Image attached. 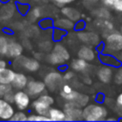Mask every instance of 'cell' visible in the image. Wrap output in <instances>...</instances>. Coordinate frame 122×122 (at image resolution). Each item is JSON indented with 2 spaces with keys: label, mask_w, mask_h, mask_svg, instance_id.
<instances>
[{
  "label": "cell",
  "mask_w": 122,
  "mask_h": 122,
  "mask_svg": "<svg viewBox=\"0 0 122 122\" xmlns=\"http://www.w3.org/2000/svg\"><path fill=\"white\" fill-rule=\"evenodd\" d=\"M71 67L73 71H78V72H87L89 71L90 65L89 62L82 59V58H77V59H73L71 63Z\"/></svg>",
  "instance_id": "17"
},
{
  "label": "cell",
  "mask_w": 122,
  "mask_h": 122,
  "mask_svg": "<svg viewBox=\"0 0 122 122\" xmlns=\"http://www.w3.org/2000/svg\"><path fill=\"white\" fill-rule=\"evenodd\" d=\"M40 100H42V101H44L45 103H47L48 105H50V106H51L53 103H54V100H53V98L51 96V95H49V94H46V93H44V94H41L39 97H38Z\"/></svg>",
  "instance_id": "32"
},
{
  "label": "cell",
  "mask_w": 122,
  "mask_h": 122,
  "mask_svg": "<svg viewBox=\"0 0 122 122\" xmlns=\"http://www.w3.org/2000/svg\"><path fill=\"white\" fill-rule=\"evenodd\" d=\"M52 51H54L57 54H59L65 61H68L70 59V53H69L68 50L62 44H59V43L55 44L54 47H53V49H52Z\"/></svg>",
  "instance_id": "26"
},
{
  "label": "cell",
  "mask_w": 122,
  "mask_h": 122,
  "mask_svg": "<svg viewBox=\"0 0 122 122\" xmlns=\"http://www.w3.org/2000/svg\"><path fill=\"white\" fill-rule=\"evenodd\" d=\"M77 55H78L79 58H82V59H84L88 62H92L95 59L96 52L91 46L85 45V46H82L79 49V51L77 52Z\"/></svg>",
  "instance_id": "11"
},
{
  "label": "cell",
  "mask_w": 122,
  "mask_h": 122,
  "mask_svg": "<svg viewBox=\"0 0 122 122\" xmlns=\"http://www.w3.org/2000/svg\"><path fill=\"white\" fill-rule=\"evenodd\" d=\"M30 95L27 92H23V91H20L19 92H15V95H14V103L16 105V107L19 109V110H25L29 107L30 105Z\"/></svg>",
  "instance_id": "9"
},
{
  "label": "cell",
  "mask_w": 122,
  "mask_h": 122,
  "mask_svg": "<svg viewBox=\"0 0 122 122\" xmlns=\"http://www.w3.org/2000/svg\"><path fill=\"white\" fill-rule=\"evenodd\" d=\"M113 2H114V0H101L102 5L107 7V8H109V9H112Z\"/></svg>",
  "instance_id": "41"
},
{
  "label": "cell",
  "mask_w": 122,
  "mask_h": 122,
  "mask_svg": "<svg viewBox=\"0 0 122 122\" xmlns=\"http://www.w3.org/2000/svg\"><path fill=\"white\" fill-rule=\"evenodd\" d=\"M86 1H88L89 3H92V4H94V3H97L99 0H86Z\"/></svg>",
  "instance_id": "47"
},
{
  "label": "cell",
  "mask_w": 122,
  "mask_h": 122,
  "mask_svg": "<svg viewBox=\"0 0 122 122\" xmlns=\"http://www.w3.org/2000/svg\"><path fill=\"white\" fill-rule=\"evenodd\" d=\"M32 106H33V109L36 112V113L41 114V115L49 116V112H50V110H51L50 107L51 106L48 105L47 103H45L44 101H42L39 98H37L35 101H33Z\"/></svg>",
  "instance_id": "18"
},
{
  "label": "cell",
  "mask_w": 122,
  "mask_h": 122,
  "mask_svg": "<svg viewBox=\"0 0 122 122\" xmlns=\"http://www.w3.org/2000/svg\"><path fill=\"white\" fill-rule=\"evenodd\" d=\"M33 1H39V0H33Z\"/></svg>",
  "instance_id": "48"
},
{
  "label": "cell",
  "mask_w": 122,
  "mask_h": 122,
  "mask_svg": "<svg viewBox=\"0 0 122 122\" xmlns=\"http://www.w3.org/2000/svg\"><path fill=\"white\" fill-rule=\"evenodd\" d=\"M63 80H64L63 75H61L59 72L51 71L45 76L44 82L50 91L54 92L58 89H61L63 85Z\"/></svg>",
  "instance_id": "5"
},
{
  "label": "cell",
  "mask_w": 122,
  "mask_h": 122,
  "mask_svg": "<svg viewBox=\"0 0 122 122\" xmlns=\"http://www.w3.org/2000/svg\"><path fill=\"white\" fill-rule=\"evenodd\" d=\"M14 64H16L19 67L25 68L29 71H38L40 64L39 60L36 58H29L27 56H23L22 54L15 58Z\"/></svg>",
  "instance_id": "6"
},
{
  "label": "cell",
  "mask_w": 122,
  "mask_h": 122,
  "mask_svg": "<svg viewBox=\"0 0 122 122\" xmlns=\"http://www.w3.org/2000/svg\"><path fill=\"white\" fill-rule=\"evenodd\" d=\"M104 51L111 54L122 53V32L117 30H112L105 36Z\"/></svg>",
  "instance_id": "2"
},
{
  "label": "cell",
  "mask_w": 122,
  "mask_h": 122,
  "mask_svg": "<svg viewBox=\"0 0 122 122\" xmlns=\"http://www.w3.org/2000/svg\"><path fill=\"white\" fill-rule=\"evenodd\" d=\"M106 120H108V121H116L117 118H115V117H107Z\"/></svg>",
  "instance_id": "46"
},
{
  "label": "cell",
  "mask_w": 122,
  "mask_h": 122,
  "mask_svg": "<svg viewBox=\"0 0 122 122\" xmlns=\"http://www.w3.org/2000/svg\"><path fill=\"white\" fill-rule=\"evenodd\" d=\"M15 72L10 69H1L0 70V83H10L14 78Z\"/></svg>",
  "instance_id": "21"
},
{
  "label": "cell",
  "mask_w": 122,
  "mask_h": 122,
  "mask_svg": "<svg viewBox=\"0 0 122 122\" xmlns=\"http://www.w3.org/2000/svg\"><path fill=\"white\" fill-rule=\"evenodd\" d=\"M94 25H96V27L98 29L101 30L102 33L104 36H106L109 32H111L112 30H113V24L109 21V19H100L97 18L96 21H94Z\"/></svg>",
  "instance_id": "15"
},
{
  "label": "cell",
  "mask_w": 122,
  "mask_h": 122,
  "mask_svg": "<svg viewBox=\"0 0 122 122\" xmlns=\"http://www.w3.org/2000/svg\"><path fill=\"white\" fill-rule=\"evenodd\" d=\"M46 59L48 60L49 63L52 64V65H56V66H59V65H63L66 61L59 55L57 54L56 52L54 51H51V53H48L46 55Z\"/></svg>",
  "instance_id": "24"
},
{
  "label": "cell",
  "mask_w": 122,
  "mask_h": 122,
  "mask_svg": "<svg viewBox=\"0 0 122 122\" xmlns=\"http://www.w3.org/2000/svg\"><path fill=\"white\" fill-rule=\"evenodd\" d=\"M115 104H116V106L122 108V92H120L116 96V98H115Z\"/></svg>",
  "instance_id": "42"
},
{
  "label": "cell",
  "mask_w": 122,
  "mask_h": 122,
  "mask_svg": "<svg viewBox=\"0 0 122 122\" xmlns=\"http://www.w3.org/2000/svg\"><path fill=\"white\" fill-rule=\"evenodd\" d=\"M9 40L0 35V54H6L8 51V46H9Z\"/></svg>",
  "instance_id": "27"
},
{
  "label": "cell",
  "mask_w": 122,
  "mask_h": 122,
  "mask_svg": "<svg viewBox=\"0 0 122 122\" xmlns=\"http://www.w3.org/2000/svg\"><path fill=\"white\" fill-rule=\"evenodd\" d=\"M23 52V46L15 41H10L9 42V46H8V51L6 55L8 57L10 58H16L18 56H20Z\"/></svg>",
  "instance_id": "14"
},
{
  "label": "cell",
  "mask_w": 122,
  "mask_h": 122,
  "mask_svg": "<svg viewBox=\"0 0 122 122\" xmlns=\"http://www.w3.org/2000/svg\"><path fill=\"white\" fill-rule=\"evenodd\" d=\"M49 117L52 121H63L66 118V114H65V112L64 111H61L59 109L52 108V109L50 110Z\"/></svg>",
  "instance_id": "22"
},
{
  "label": "cell",
  "mask_w": 122,
  "mask_h": 122,
  "mask_svg": "<svg viewBox=\"0 0 122 122\" xmlns=\"http://www.w3.org/2000/svg\"><path fill=\"white\" fill-rule=\"evenodd\" d=\"M54 3H56L58 6H60V7H62V6H64V5H67V4H70V3H71V2H73L74 0H52Z\"/></svg>",
  "instance_id": "39"
},
{
  "label": "cell",
  "mask_w": 122,
  "mask_h": 122,
  "mask_svg": "<svg viewBox=\"0 0 122 122\" xmlns=\"http://www.w3.org/2000/svg\"><path fill=\"white\" fill-rule=\"evenodd\" d=\"M61 12L63 15H65L67 18L72 20L73 22H77L81 19V13L79 10H77L74 8L71 7H63L61 10Z\"/></svg>",
  "instance_id": "19"
},
{
  "label": "cell",
  "mask_w": 122,
  "mask_h": 122,
  "mask_svg": "<svg viewBox=\"0 0 122 122\" xmlns=\"http://www.w3.org/2000/svg\"><path fill=\"white\" fill-rule=\"evenodd\" d=\"M46 84L42 81H35V80H30L26 86V92L29 93L31 97H37L40 96L46 90Z\"/></svg>",
  "instance_id": "7"
},
{
  "label": "cell",
  "mask_w": 122,
  "mask_h": 122,
  "mask_svg": "<svg viewBox=\"0 0 122 122\" xmlns=\"http://www.w3.org/2000/svg\"><path fill=\"white\" fill-rule=\"evenodd\" d=\"M77 38L84 43L85 45L91 46V47H97L101 43L100 36L94 32V31H84V30H78L77 33Z\"/></svg>",
  "instance_id": "4"
},
{
  "label": "cell",
  "mask_w": 122,
  "mask_h": 122,
  "mask_svg": "<svg viewBox=\"0 0 122 122\" xmlns=\"http://www.w3.org/2000/svg\"><path fill=\"white\" fill-rule=\"evenodd\" d=\"M40 48H41L43 51H48L51 48V44L50 42H48V41H44L43 43H41V44H40Z\"/></svg>",
  "instance_id": "38"
},
{
  "label": "cell",
  "mask_w": 122,
  "mask_h": 122,
  "mask_svg": "<svg viewBox=\"0 0 122 122\" xmlns=\"http://www.w3.org/2000/svg\"><path fill=\"white\" fill-rule=\"evenodd\" d=\"M99 58H100V61L104 65H108L112 68H117V67L121 66L120 59H118V57H116L113 54L107 53V52H100Z\"/></svg>",
  "instance_id": "12"
},
{
  "label": "cell",
  "mask_w": 122,
  "mask_h": 122,
  "mask_svg": "<svg viewBox=\"0 0 122 122\" xmlns=\"http://www.w3.org/2000/svg\"><path fill=\"white\" fill-rule=\"evenodd\" d=\"M71 91H72V88L69 84H63L61 89H60V92H64V93H69Z\"/></svg>",
  "instance_id": "35"
},
{
  "label": "cell",
  "mask_w": 122,
  "mask_h": 122,
  "mask_svg": "<svg viewBox=\"0 0 122 122\" xmlns=\"http://www.w3.org/2000/svg\"><path fill=\"white\" fill-rule=\"evenodd\" d=\"M42 15V11H41V9L38 8V7H35L31 10H30L27 13V20L30 22V23H33L35 22L36 20H38Z\"/></svg>",
  "instance_id": "25"
},
{
  "label": "cell",
  "mask_w": 122,
  "mask_h": 122,
  "mask_svg": "<svg viewBox=\"0 0 122 122\" xmlns=\"http://www.w3.org/2000/svg\"><path fill=\"white\" fill-rule=\"evenodd\" d=\"M46 120H51L49 116L46 115H41V114H30L28 116V121H46Z\"/></svg>",
  "instance_id": "30"
},
{
  "label": "cell",
  "mask_w": 122,
  "mask_h": 122,
  "mask_svg": "<svg viewBox=\"0 0 122 122\" xmlns=\"http://www.w3.org/2000/svg\"><path fill=\"white\" fill-rule=\"evenodd\" d=\"M28 78L24 73L21 72H16L14 75V78L11 82L12 88L16 89V90H23L26 88L27 84H28Z\"/></svg>",
  "instance_id": "16"
},
{
  "label": "cell",
  "mask_w": 122,
  "mask_h": 122,
  "mask_svg": "<svg viewBox=\"0 0 122 122\" xmlns=\"http://www.w3.org/2000/svg\"><path fill=\"white\" fill-rule=\"evenodd\" d=\"M10 91H12V85L10 83H0V96L3 97Z\"/></svg>",
  "instance_id": "29"
},
{
  "label": "cell",
  "mask_w": 122,
  "mask_h": 122,
  "mask_svg": "<svg viewBox=\"0 0 122 122\" xmlns=\"http://www.w3.org/2000/svg\"><path fill=\"white\" fill-rule=\"evenodd\" d=\"M85 26H86L85 22H84V21H82V20H79V21H77V23L75 24L74 29H75L76 30H84V28H85Z\"/></svg>",
  "instance_id": "37"
},
{
  "label": "cell",
  "mask_w": 122,
  "mask_h": 122,
  "mask_svg": "<svg viewBox=\"0 0 122 122\" xmlns=\"http://www.w3.org/2000/svg\"><path fill=\"white\" fill-rule=\"evenodd\" d=\"M16 6L13 3L7 2L0 8V20H8L11 18L15 12Z\"/></svg>",
  "instance_id": "13"
},
{
  "label": "cell",
  "mask_w": 122,
  "mask_h": 122,
  "mask_svg": "<svg viewBox=\"0 0 122 122\" xmlns=\"http://www.w3.org/2000/svg\"><path fill=\"white\" fill-rule=\"evenodd\" d=\"M74 77V73L72 71H66L63 75L64 80H71Z\"/></svg>",
  "instance_id": "40"
},
{
  "label": "cell",
  "mask_w": 122,
  "mask_h": 122,
  "mask_svg": "<svg viewBox=\"0 0 122 122\" xmlns=\"http://www.w3.org/2000/svg\"><path fill=\"white\" fill-rule=\"evenodd\" d=\"M113 70L112 67L108 66V65H103L101 66L96 72L97 78L99 79L100 82L103 84H109L112 79H113Z\"/></svg>",
  "instance_id": "8"
},
{
  "label": "cell",
  "mask_w": 122,
  "mask_h": 122,
  "mask_svg": "<svg viewBox=\"0 0 122 122\" xmlns=\"http://www.w3.org/2000/svg\"><path fill=\"white\" fill-rule=\"evenodd\" d=\"M113 81L117 85H122V66L116 68V71L113 74Z\"/></svg>",
  "instance_id": "28"
},
{
  "label": "cell",
  "mask_w": 122,
  "mask_h": 122,
  "mask_svg": "<svg viewBox=\"0 0 122 122\" xmlns=\"http://www.w3.org/2000/svg\"><path fill=\"white\" fill-rule=\"evenodd\" d=\"M85 83H87V84H91L92 83V80H91V78L88 76V75H85Z\"/></svg>",
  "instance_id": "44"
},
{
  "label": "cell",
  "mask_w": 122,
  "mask_h": 122,
  "mask_svg": "<svg viewBox=\"0 0 122 122\" xmlns=\"http://www.w3.org/2000/svg\"><path fill=\"white\" fill-rule=\"evenodd\" d=\"M64 112L66 114V121L83 120V110L71 101H67V103L64 105Z\"/></svg>",
  "instance_id": "3"
},
{
  "label": "cell",
  "mask_w": 122,
  "mask_h": 122,
  "mask_svg": "<svg viewBox=\"0 0 122 122\" xmlns=\"http://www.w3.org/2000/svg\"><path fill=\"white\" fill-rule=\"evenodd\" d=\"M10 120H12V121H26V120H28V116L23 112H14V114L12 115Z\"/></svg>",
  "instance_id": "31"
},
{
  "label": "cell",
  "mask_w": 122,
  "mask_h": 122,
  "mask_svg": "<svg viewBox=\"0 0 122 122\" xmlns=\"http://www.w3.org/2000/svg\"><path fill=\"white\" fill-rule=\"evenodd\" d=\"M6 66H7V63H6V61H4L3 59H0V70H1V69H4V68H6Z\"/></svg>",
  "instance_id": "43"
},
{
  "label": "cell",
  "mask_w": 122,
  "mask_h": 122,
  "mask_svg": "<svg viewBox=\"0 0 122 122\" xmlns=\"http://www.w3.org/2000/svg\"><path fill=\"white\" fill-rule=\"evenodd\" d=\"M64 30H61V29H58L57 30H54V32H53V38L54 39H60L63 35H64Z\"/></svg>",
  "instance_id": "36"
},
{
  "label": "cell",
  "mask_w": 122,
  "mask_h": 122,
  "mask_svg": "<svg viewBox=\"0 0 122 122\" xmlns=\"http://www.w3.org/2000/svg\"><path fill=\"white\" fill-rule=\"evenodd\" d=\"M92 14L96 18H100V19H110L111 18V12L109 10V8H107L105 6L93 10Z\"/></svg>",
  "instance_id": "23"
},
{
  "label": "cell",
  "mask_w": 122,
  "mask_h": 122,
  "mask_svg": "<svg viewBox=\"0 0 122 122\" xmlns=\"http://www.w3.org/2000/svg\"><path fill=\"white\" fill-rule=\"evenodd\" d=\"M13 114L14 110L11 103L8 102L4 98H0V118L4 120H10Z\"/></svg>",
  "instance_id": "10"
},
{
  "label": "cell",
  "mask_w": 122,
  "mask_h": 122,
  "mask_svg": "<svg viewBox=\"0 0 122 122\" xmlns=\"http://www.w3.org/2000/svg\"><path fill=\"white\" fill-rule=\"evenodd\" d=\"M34 56H35V58H36V59H38V60H39V59H41V58H42V53H41V52H36Z\"/></svg>",
  "instance_id": "45"
},
{
  "label": "cell",
  "mask_w": 122,
  "mask_h": 122,
  "mask_svg": "<svg viewBox=\"0 0 122 122\" xmlns=\"http://www.w3.org/2000/svg\"><path fill=\"white\" fill-rule=\"evenodd\" d=\"M120 31H121V32H122V28H121V30H120Z\"/></svg>",
  "instance_id": "49"
},
{
  "label": "cell",
  "mask_w": 122,
  "mask_h": 122,
  "mask_svg": "<svg viewBox=\"0 0 122 122\" xmlns=\"http://www.w3.org/2000/svg\"><path fill=\"white\" fill-rule=\"evenodd\" d=\"M54 26L58 29L64 30H71L74 29L75 24L73 23L72 20L66 17V18H58L54 22Z\"/></svg>",
  "instance_id": "20"
},
{
  "label": "cell",
  "mask_w": 122,
  "mask_h": 122,
  "mask_svg": "<svg viewBox=\"0 0 122 122\" xmlns=\"http://www.w3.org/2000/svg\"><path fill=\"white\" fill-rule=\"evenodd\" d=\"M112 9L114 10L115 11L122 12V0H114Z\"/></svg>",
  "instance_id": "33"
},
{
  "label": "cell",
  "mask_w": 122,
  "mask_h": 122,
  "mask_svg": "<svg viewBox=\"0 0 122 122\" xmlns=\"http://www.w3.org/2000/svg\"><path fill=\"white\" fill-rule=\"evenodd\" d=\"M14 95H15V93H13V92L10 91V92H7V93L3 96V98H4L5 100H7L8 102H10V103H14Z\"/></svg>",
  "instance_id": "34"
},
{
  "label": "cell",
  "mask_w": 122,
  "mask_h": 122,
  "mask_svg": "<svg viewBox=\"0 0 122 122\" xmlns=\"http://www.w3.org/2000/svg\"><path fill=\"white\" fill-rule=\"evenodd\" d=\"M108 116L107 108L99 103L88 104L83 109V120L86 121H103Z\"/></svg>",
  "instance_id": "1"
}]
</instances>
